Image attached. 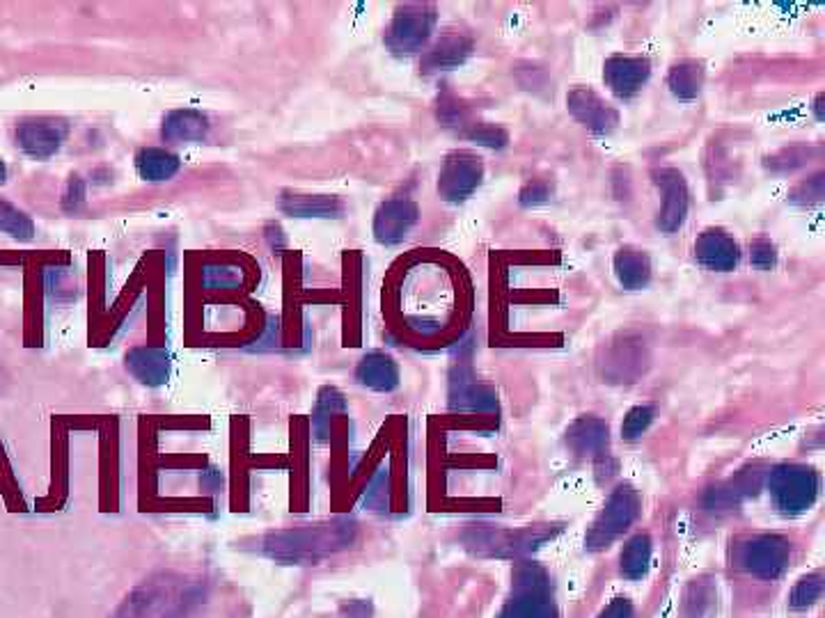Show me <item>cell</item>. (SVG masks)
Instances as JSON below:
<instances>
[{"instance_id": "cell-6", "label": "cell", "mask_w": 825, "mask_h": 618, "mask_svg": "<svg viewBox=\"0 0 825 618\" xmlns=\"http://www.w3.org/2000/svg\"><path fill=\"white\" fill-rule=\"evenodd\" d=\"M768 490L779 511L796 516V513L808 511L816 501L818 474L810 465L782 463L771 470Z\"/></svg>"}, {"instance_id": "cell-31", "label": "cell", "mask_w": 825, "mask_h": 618, "mask_svg": "<svg viewBox=\"0 0 825 618\" xmlns=\"http://www.w3.org/2000/svg\"><path fill=\"white\" fill-rule=\"evenodd\" d=\"M463 135L468 137V141H473V143L488 147V149H502L509 143V135L502 126L486 124V122H473L463 131Z\"/></svg>"}, {"instance_id": "cell-28", "label": "cell", "mask_w": 825, "mask_h": 618, "mask_svg": "<svg viewBox=\"0 0 825 618\" xmlns=\"http://www.w3.org/2000/svg\"><path fill=\"white\" fill-rule=\"evenodd\" d=\"M0 234H8L16 241H31L35 237V222L12 202L0 199Z\"/></svg>"}, {"instance_id": "cell-25", "label": "cell", "mask_w": 825, "mask_h": 618, "mask_svg": "<svg viewBox=\"0 0 825 618\" xmlns=\"http://www.w3.org/2000/svg\"><path fill=\"white\" fill-rule=\"evenodd\" d=\"M615 275L623 289H644L652 282V262L642 250L621 247L615 255Z\"/></svg>"}, {"instance_id": "cell-1", "label": "cell", "mask_w": 825, "mask_h": 618, "mask_svg": "<svg viewBox=\"0 0 825 618\" xmlns=\"http://www.w3.org/2000/svg\"><path fill=\"white\" fill-rule=\"evenodd\" d=\"M205 601V582L182 572H156L133 589L110 618H186Z\"/></svg>"}, {"instance_id": "cell-30", "label": "cell", "mask_w": 825, "mask_h": 618, "mask_svg": "<svg viewBox=\"0 0 825 618\" xmlns=\"http://www.w3.org/2000/svg\"><path fill=\"white\" fill-rule=\"evenodd\" d=\"M823 586H825V582H823V575H821V572H814V575H808V578H802L796 586H793V591H791V595H789V605H791V609H808V607H812L814 603H818V598H821V595H823Z\"/></svg>"}, {"instance_id": "cell-27", "label": "cell", "mask_w": 825, "mask_h": 618, "mask_svg": "<svg viewBox=\"0 0 825 618\" xmlns=\"http://www.w3.org/2000/svg\"><path fill=\"white\" fill-rule=\"evenodd\" d=\"M652 561V538L646 534L633 536L621 549L619 572L627 580H642Z\"/></svg>"}, {"instance_id": "cell-9", "label": "cell", "mask_w": 825, "mask_h": 618, "mask_svg": "<svg viewBox=\"0 0 825 618\" xmlns=\"http://www.w3.org/2000/svg\"><path fill=\"white\" fill-rule=\"evenodd\" d=\"M791 545L777 534H762L750 538L741 549V564L760 580H777L787 570Z\"/></svg>"}, {"instance_id": "cell-5", "label": "cell", "mask_w": 825, "mask_h": 618, "mask_svg": "<svg viewBox=\"0 0 825 618\" xmlns=\"http://www.w3.org/2000/svg\"><path fill=\"white\" fill-rule=\"evenodd\" d=\"M438 21V12L429 3H407L395 10L386 28V46L395 56H413L425 49Z\"/></svg>"}, {"instance_id": "cell-8", "label": "cell", "mask_w": 825, "mask_h": 618, "mask_svg": "<svg viewBox=\"0 0 825 618\" xmlns=\"http://www.w3.org/2000/svg\"><path fill=\"white\" fill-rule=\"evenodd\" d=\"M484 177L482 158L471 152H452L442 160L438 174V195L445 202L459 204L471 197Z\"/></svg>"}, {"instance_id": "cell-36", "label": "cell", "mask_w": 825, "mask_h": 618, "mask_svg": "<svg viewBox=\"0 0 825 618\" xmlns=\"http://www.w3.org/2000/svg\"><path fill=\"white\" fill-rule=\"evenodd\" d=\"M550 186L546 181H530L523 186L519 199L523 206H539V204H546L550 199Z\"/></svg>"}, {"instance_id": "cell-2", "label": "cell", "mask_w": 825, "mask_h": 618, "mask_svg": "<svg viewBox=\"0 0 825 618\" xmlns=\"http://www.w3.org/2000/svg\"><path fill=\"white\" fill-rule=\"evenodd\" d=\"M353 538L355 524L351 520H332L271 532L264 541V553L284 564H317L349 547Z\"/></svg>"}, {"instance_id": "cell-23", "label": "cell", "mask_w": 825, "mask_h": 618, "mask_svg": "<svg viewBox=\"0 0 825 618\" xmlns=\"http://www.w3.org/2000/svg\"><path fill=\"white\" fill-rule=\"evenodd\" d=\"M136 172L147 183H166L182 170V156L168 147H141L136 158Z\"/></svg>"}, {"instance_id": "cell-26", "label": "cell", "mask_w": 825, "mask_h": 618, "mask_svg": "<svg viewBox=\"0 0 825 618\" xmlns=\"http://www.w3.org/2000/svg\"><path fill=\"white\" fill-rule=\"evenodd\" d=\"M667 87L679 101H695L704 87V64L697 60H681L667 74Z\"/></svg>"}, {"instance_id": "cell-38", "label": "cell", "mask_w": 825, "mask_h": 618, "mask_svg": "<svg viewBox=\"0 0 825 618\" xmlns=\"http://www.w3.org/2000/svg\"><path fill=\"white\" fill-rule=\"evenodd\" d=\"M347 618H372V605L365 601H353L342 607Z\"/></svg>"}, {"instance_id": "cell-34", "label": "cell", "mask_w": 825, "mask_h": 618, "mask_svg": "<svg viewBox=\"0 0 825 618\" xmlns=\"http://www.w3.org/2000/svg\"><path fill=\"white\" fill-rule=\"evenodd\" d=\"M821 197H823V174H814L812 179L802 181L800 186H796V191L789 195V199L800 206L818 204Z\"/></svg>"}, {"instance_id": "cell-32", "label": "cell", "mask_w": 825, "mask_h": 618, "mask_svg": "<svg viewBox=\"0 0 825 618\" xmlns=\"http://www.w3.org/2000/svg\"><path fill=\"white\" fill-rule=\"evenodd\" d=\"M654 415L656 410L654 405H635L633 410H629V415L623 417V424H621V435L627 440H638L642 438V435L646 433V428L652 426L654 422Z\"/></svg>"}, {"instance_id": "cell-17", "label": "cell", "mask_w": 825, "mask_h": 618, "mask_svg": "<svg viewBox=\"0 0 825 618\" xmlns=\"http://www.w3.org/2000/svg\"><path fill=\"white\" fill-rule=\"evenodd\" d=\"M762 481H764V472L756 465L741 470L736 476L727 478L725 484L711 488L704 497V507L708 511H727V509L739 507L743 499L756 495V490L762 488Z\"/></svg>"}, {"instance_id": "cell-18", "label": "cell", "mask_w": 825, "mask_h": 618, "mask_svg": "<svg viewBox=\"0 0 825 618\" xmlns=\"http://www.w3.org/2000/svg\"><path fill=\"white\" fill-rule=\"evenodd\" d=\"M278 209L292 218H340L344 204L336 195L287 191L278 199Z\"/></svg>"}, {"instance_id": "cell-24", "label": "cell", "mask_w": 825, "mask_h": 618, "mask_svg": "<svg viewBox=\"0 0 825 618\" xmlns=\"http://www.w3.org/2000/svg\"><path fill=\"white\" fill-rule=\"evenodd\" d=\"M610 440L608 424L598 417L575 420L567 431V445L578 456H600L606 453Z\"/></svg>"}, {"instance_id": "cell-4", "label": "cell", "mask_w": 825, "mask_h": 618, "mask_svg": "<svg viewBox=\"0 0 825 618\" xmlns=\"http://www.w3.org/2000/svg\"><path fill=\"white\" fill-rule=\"evenodd\" d=\"M640 509L642 501L638 490L629 484L617 486L610 493L606 507L600 509V513L592 522L585 536V547L592 549V553H598V549H606L608 545H612L638 520Z\"/></svg>"}, {"instance_id": "cell-20", "label": "cell", "mask_w": 825, "mask_h": 618, "mask_svg": "<svg viewBox=\"0 0 825 618\" xmlns=\"http://www.w3.org/2000/svg\"><path fill=\"white\" fill-rule=\"evenodd\" d=\"M450 403L454 410L463 412H496L498 399L496 392L486 385H480L468 369H459V376L452 378Z\"/></svg>"}, {"instance_id": "cell-16", "label": "cell", "mask_w": 825, "mask_h": 618, "mask_svg": "<svg viewBox=\"0 0 825 618\" xmlns=\"http://www.w3.org/2000/svg\"><path fill=\"white\" fill-rule=\"evenodd\" d=\"M695 257L708 270L729 272L741 262V247L725 229L711 227L695 241Z\"/></svg>"}, {"instance_id": "cell-12", "label": "cell", "mask_w": 825, "mask_h": 618, "mask_svg": "<svg viewBox=\"0 0 825 618\" xmlns=\"http://www.w3.org/2000/svg\"><path fill=\"white\" fill-rule=\"evenodd\" d=\"M656 186L663 193V206L658 211V229L665 234H672L686 222L688 206H690V193L683 174L675 168H660L654 172Z\"/></svg>"}, {"instance_id": "cell-21", "label": "cell", "mask_w": 825, "mask_h": 618, "mask_svg": "<svg viewBox=\"0 0 825 618\" xmlns=\"http://www.w3.org/2000/svg\"><path fill=\"white\" fill-rule=\"evenodd\" d=\"M126 369L143 385L159 387L168 380L170 355L163 347H138L126 353Z\"/></svg>"}, {"instance_id": "cell-37", "label": "cell", "mask_w": 825, "mask_h": 618, "mask_svg": "<svg viewBox=\"0 0 825 618\" xmlns=\"http://www.w3.org/2000/svg\"><path fill=\"white\" fill-rule=\"evenodd\" d=\"M598 618H633V605L627 598H615Z\"/></svg>"}, {"instance_id": "cell-11", "label": "cell", "mask_w": 825, "mask_h": 618, "mask_svg": "<svg viewBox=\"0 0 825 618\" xmlns=\"http://www.w3.org/2000/svg\"><path fill=\"white\" fill-rule=\"evenodd\" d=\"M420 220V209L411 197H390L374 214V239L381 245H399Z\"/></svg>"}, {"instance_id": "cell-3", "label": "cell", "mask_w": 825, "mask_h": 618, "mask_svg": "<svg viewBox=\"0 0 825 618\" xmlns=\"http://www.w3.org/2000/svg\"><path fill=\"white\" fill-rule=\"evenodd\" d=\"M498 618H560L550 598V580L537 564H521L514 570V595Z\"/></svg>"}, {"instance_id": "cell-13", "label": "cell", "mask_w": 825, "mask_h": 618, "mask_svg": "<svg viewBox=\"0 0 825 618\" xmlns=\"http://www.w3.org/2000/svg\"><path fill=\"white\" fill-rule=\"evenodd\" d=\"M567 108L594 135H608L619 124V112L590 87H573L567 97Z\"/></svg>"}, {"instance_id": "cell-10", "label": "cell", "mask_w": 825, "mask_h": 618, "mask_svg": "<svg viewBox=\"0 0 825 618\" xmlns=\"http://www.w3.org/2000/svg\"><path fill=\"white\" fill-rule=\"evenodd\" d=\"M650 366V353H646L644 339L635 335H621L612 341L604 362H600V374L608 383H635Z\"/></svg>"}, {"instance_id": "cell-19", "label": "cell", "mask_w": 825, "mask_h": 618, "mask_svg": "<svg viewBox=\"0 0 825 618\" xmlns=\"http://www.w3.org/2000/svg\"><path fill=\"white\" fill-rule=\"evenodd\" d=\"M473 39L465 35H445L440 37L427 53L422 56V74H440L461 66L473 53Z\"/></svg>"}, {"instance_id": "cell-15", "label": "cell", "mask_w": 825, "mask_h": 618, "mask_svg": "<svg viewBox=\"0 0 825 618\" xmlns=\"http://www.w3.org/2000/svg\"><path fill=\"white\" fill-rule=\"evenodd\" d=\"M211 131L209 114L197 108H174L163 114L161 141L170 145L203 143Z\"/></svg>"}, {"instance_id": "cell-33", "label": "cell", "mask_w": 825, "mask_h": 618, "mask_svg": "<svg viewBox=\"0 0 825 618\" xmlns=\"http://www.w3.org/2000/svg\"><path fill=\"white\" fill-rule=\"evenodd\" d=\"M85 199H87V183L78 174H72L62 191V199H60L62 211L78 214L85 206Z\"/></svg>"}, {"instance_id": "cell-22", "label": "cell", "mask_w": 825, "mask_h": 618, "mask_svg": "<svg viewBox=\"0 0 825 618\" xmlns=\"http://www.w3.org/2000/svg\"><path fill=\"white\" fill-rule=\"evenodd\" d=\"M355 380L374 392H392L399 385V366L388 353L372 351L355 366Z\"/></svg>"}, {"instance_id": "cell-14", "label": "cell", "mask_w": 825, "mask_h": 618, "mask_svg": "<svg viewBox=\"0 0 825 618\" xmlns=\"http://www.w3.org/2000/svg\"><path fill=\"white\" fill-rule=\"evenodd\" d=\"M652 76V64L638 56H610L604 64V81L617 99H631Z\"/></svg>"}, {"instance_id": "cell-39", "label": "cell", "mask_w": 825, "mask_h": 618, "mask_svg": "<svg viewBox=\"0 0 825 618\" xmlns=\"http://www.w3.org/2000/svg\"><path fill=\"white\" fill-rule=\"evenodd\" d=\"M8 166H5V160L3 158H0V186H3V183L8 181Z\"/></svg>"}, {"instance_id": "cell-7", "label": "cell", "mask_w": 825, "mask_h": 618, "mask_svg": "<svg viewBox=\"0 0 825 618\" xmlns=\"http://www.w3.org/2000/svg\"><path fill=\"white\" fill-rule=\"evenodd\" d=\"M72 124L56 114H33L24 118L14 129L16 147L35 160L53 158L70 137Z\"/></svg>"}, {"instance_id": "cell-29", "label": "cell", "mask_w": 825, "mask_h": 618, "mask_svg": "<svg viewBox=\"0 0 825 618\" xmlns=\"http://www.w3.org/2000/svg\"><path fill=\"white\" fill-rule=\"evenodd\" d=\"M436 112H438V122L445 126V129H457V131H465L468 126H471V110H468V106L452 97V95H442L438 99V106H436Z\"/></svg>"}, {"instance_id": "cell-35", "label": "cell", "mask_w": 825, "mask_h": 618, "mask_svg": "<svg viewBox=\"0 0 825 618\" xmlns=\"http://www.w3.org/2000/svg\"><path fill=\"white\" fill-rule=\"evenodd\" d=\"M750 259H752V266L760 268V270H771L777 262V252H775V245L766 239H756L750 247Z\"/></svg>"}]
</instances>
